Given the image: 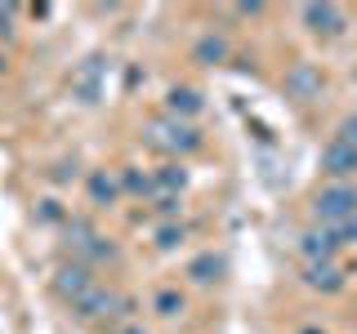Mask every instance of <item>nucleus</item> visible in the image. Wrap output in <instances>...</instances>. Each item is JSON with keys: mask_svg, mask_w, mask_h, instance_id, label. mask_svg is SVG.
Returning a JSON list of instances; mask_svg holds the SVG:
<instances>
[{"mask_svg": "<svg viewBox=\"0 0 357 334\" xmlns=\"http://www.w3.org/2000/svg\"><path fill=\"white\" fill-rule=\"evenodd\" d=\"M357 209V192L353 187H331V192L317 196V214L321 218H349Z\"/></svg>", "mask_w": 357, "mask_h": 334, "instance_id": "nucleus-1", "label": "nucleus"}, {"mask_svg": "<svg viewBox=\"0 0 357 334\" xmlns=\"http://www.w3.org/2000/svg\"><path fill=\"white\" fill-rule=\"evenodd\" d=\"M326 170H331V174H349V170H357V148H344V143L326 148Z\"/></svg>", "mask_w": 357, "mask_h": 334, "instance_id": "nucleus-2", "label": "nucleus"}, {"mask_svg": "<svg viewBox=\"0 0 357 334\" xmlns=\"http://www.w3.org/2000/svg\"><path fill=\"white\" fill-rule=\"evenodd\" d=\"M304 18L317 22L312 31H340V27H335V22H340V14H335V9H304Z\"/></svg>", "mask_w": 357, "mask_h": 334, "instance_id": "nucleus-3", "label": "nucleus"}, {"mask_svg": "<svg viewBox=\"0 0 357 334\" xmlns=\"http://www.w3.org/2000/svg\"><path fill=\"white\" fill-rule=\"evenodd\" d=\"M331 250H335L331 237H317V232H308V237H304V254H312V259H317V254H331Z\"/></svg>", "mask_w": 357, "mask_h": 334, "instance_id": "nucleus-4", "label": "nucleus"}, {"mask_svg": "<svg viewBox=\"0 0 357 334\" xmlns=\"http://www.w3.org/2000/svg\"><path fill=\"white\" fill-rule=\"evenodd\" d=\"M170 107H174V111H178V107H183V111H197L201 103H197L192 89H174V94H170Z\"/></svg>", "mask_w": 357, "mask_h": 334, "instance_id": "nucleus-5", "label": "nucleus"}, {"mask_svg": "<svg viewBox=\"0 0 357 334\" xmlns=\"http://www.w3.org/2000/svg\"><path fill=\"white\" fill-rule=\"evenodd\" d=\"M156 308H161V317H178V312H183V299H178V294H161Z\"/></svg>", "mask_w": 357, "mask_h": 334, "instance_id": "nucleus-6", "label": "nucleus"}, {"mask_svg": "<svg viewBox=\"0 0 357 334\" xmlns=\"http://www.w3.org/2000/svg\"><path fill=\"white\" fill-rule=\"evenodd\" d=\"M103 196L112 200V196H116V187H112V178H103V174H98V178H94V200H103Z\"/></svg>", "mask_w": 357, "mask_h": 334, "instance_id": "nucleus-7", "label": "nucleus"}, {"mask_svg": "<svg viewBox=\"0 0 357 334\" xmlns=\"http://www.w3.org/2000/svg\"><path fill=\"white\" fill-rule=\"evenodd\" d=\"M197 58H223V45H219V40H201Z\"/></svg>", "mask_w": 357, "mask_h": 334, "instance_id": "nucleus-8", "label": "nucleus"}, {"mask_svg": "<svg viewBox=\"0 0 357 334\" xmlns=\"http://www.w3.org/2000/svg\"><path fill=\"white\" fill-rule=\"evenodd\" d=\"M344 134H349V143L357 148V120H349V125H344Z\"/></svg>", "mask_w": 357, "mask_h": 334, "instance_id": "nucleus-9", "label": "nucleus"}, {"mask_svg": "<svg viewBox=\"0 0 357 334\" xmlns=\"http://www.w3.org/2000/svg\"><path fill=\"white\" fill-rule=\"evenodd\" d=\"M0 72H5V54H0Z\"/></svg>", "mask_w": 357, "mask_h": 334, "instance_id": "nucleus-10", "label": "nucleus"}, {"mask_svg": "<svg viewBox=\"0 0 357 334\" xmlns=\"http://www.w3.org/2000/svg\"><path fill=\"white\" fill-rule=\"evenodd\" d=\"M130 334H139V330H130Z\"/></svg>", "mask_w": 357, "mask_h": 334, "instance_id": "nucleus-11", "label": "nucleus"}]
</instances>
